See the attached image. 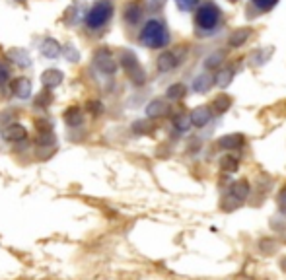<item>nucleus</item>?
Segmentation results:
<instances>
[{
    "label": "nucleus",
    "mask_w": 286,
    "mask_h": 280,
    "mask_svg": "<svg viewBox=\"0 0 286 280\" xmlns=\"http://www.w3.org/2000/svg\"><path fill=\"white\" fill-rule=\"evenodd\" d=\"M140 43L148 49H162L169 43V31L160 20H148L140 31Z\"/></svg>",
    "instance_id": "obj_1"
},
{
    "label": "nucleus",
    "mask_w": 286,
    "mask_h": 280,
    "mask_svg": "<svg viewBox=\"0 0 286 280\" xmlns=\"http://www.w3.org/2000/svg\"><path fill=\"white\" fill-rule=\"evenodd\" d=\"M218 24H220V10H218L212 2L203 4V6L197 10L195 26L201 33H212V31L216 30Z\"/></svg>",
    "instance_id": "obj_2"
},
{
    "label": "nucleus",
    "mask_w": 286,
    "mask_h": 280,
    "mask_svg": "<svg viewBox=\"0 0 286 280\" xmlns=\"http://www.w3.org/2000/svg\"><path fill=\"white\" fill-rule=\"evenodd\" d=\"M111 16H113V4L109 0H100L91 6L86 16V26L91 30H100L111 20Z\"/></svg>",
    "instance_id": "obj_3"
},
{
    "label": "nucleus",
    "mask_w": 286,
    "mask_h": 280,
    "mask_svg": "<svg viewBox=\"0 0 286 280\" xmlns=\"http://www.w3.org/2000/svg\"><path fill=\"white\" fill-rule=\"evenodd\" d=\"M247 195H249V183H247L245 179H241V181L234 183V185L230 187V191H228L226 199L222 201L220 208L230 212V210H234L236 207H240L241 203L247 199Z\"/></svg>",
    "instance_id": "obj_4"
},
{
    "label": "nucleus",
    "mask_w": 286,
    "mask_h": 280,
    "mask_svg": "<svg viewBox=\"0 0 286 280\" xmlns=\"http://www.w3.org/2000/svg\"><path fill=\"white\" fill-rule=\"evenodd\" d=\"M121 66L125 68V72L129 74V78H131L135 84H144V82H146V72L142 70L138 59H136L131 51H123V53H121Z\"/></svg>",
    "instance_id": "obj_5"
},
{
    "label": "nucleus",
    "mask_w": 286,
    "mask_h": 280,
    "mask_svg": "<svg viewBox=\"0 0 286 280\" xmlns=\"http://www.w3.org/2000/svg\"><path fill=\"white\" fill-rule=\"evenodd\" d=\"M93 64L104 74H113L117 70V62H115L113 55H111L107 49H100V51L93 55Z\"/></svg>",
    "instance_id": "obj_6"
},
{
    "label": "nucleus",
    "mask_w": 286,
    "mask_h": 280,
    "mask_svg": "<svg viewBox=\"0 0 286 280\" xmlns=\"http://www.w3.org/2000/svg\"><path fill=\"white\" fill-rule=\"evenodd\" d=\"M177 64H179V59H177V55H175L173 51H164V53L158 57V60H156V66H158L160 72H169V70H173Z\"/></svg>",
    "instance_id": "obj_7"
},
{
    "label": "nucleus",
    "mask_w": 286,
    "mask_h": 280,
    "mask_svg": "<svg viewBox=\"0 0 286 280\" xmlns=\"http://www.w3.org/2000/svg\"><path fill=\"white\" fill-rule=\"evenodd\" d=\"M189 119H191V125H193V127H199V129L205 127V125L212 119L211 107H197V109L191 111Z\"/></svg>",
    "instance_id": "obj_8"
},
{
    "label": "nucleus",
    "mask_w": 286,
    "mask_h": 280,
    "mask_svg": "<svg viewBox=\"0 0 286 280\" xmlns=\"http://www.w3.org/2000/svg\"><path fill=\"white\" fill-rule=\"evenodd\" d=\"M2 136H4V140H8V142H18V140H24V138L28 136V131H26L22 125L14 123V125H10V127L4 129Z\"/></svg>",
    "instance_id": "obj_9"
},
{
    "label": "nucleus",
    "mask_w": 286,
    "mask_h": 280,
    "mask_svg": "<svg viewBox=\"0 0 286 280\" xmlns=\"http://www.w3.org/2000/svg\"><path fill=\"white\" fill-rule=\"evenodd\" d=\"M12 91H14L20 100H28L31 96V82L28 78H24V76L16 78L14 82H12Z\"/></svg>",
    "instance_id": "obj_10"
},
{
    "label": "nucleus",
    "mask_w": 286,
    "mask_h": 280,
    "mask_svg": "<svg viewBox=\"0 0 286 280\" xmlns=\"http://www.w3.org/2000/svg\"><path fill=\"white\" fill-rule=\"evenodd\" d=\"M214 84H216V80L212 78L211 74H201V76H197L193 80V89L197 94H207Z\"/></svg>",
    "instance_id": "obj_11"
},
{
    "label": "nucleus",
    "mask_w": 286,
    "mask_h": 280,
    "mask_svg": "<svg viewBox=\"0 0 286 280\" xmlns=\"http://www.w3.org/2000/svg\"><path fill=\"white\" fill-rule=\"evenodd\" d=\"M41 82H43L45 88H57L60 82H62V72L55 70V68L45 70V72L41 74Z\"/></svg>",
    "instance_id": "obj_12"
},
{
    "label": "nucleus",
    "mask_w": 286,
    "mask_h": 280,
    "mask_svg": "<svg viewBox=\"0 0 286 280\" xmlns=\"http://www.w3.org/2000/svg\"><path fill=\"white\" fill-rule=\"evenodd\" d=\"M243 144V136L241 134H226L218 140V146L224 148V150H236Z\"/></svg>",
    "instance_id": "obj_13"
},
{
    "label": "nucleus",
    "mask_w": 286,
    "mask_h": 280,
    "mask_svg": "<svg viewBox=\"0 0 286 280\" xmlns=\"http://www.w3.org/2000/svg\"><path fill=\"white\" fill-rule=\"evenodd\" d=\"M41 53H43V57L47 59H55V57H59L60 53V45L59 41H55V39H45L43 43H41Z\"/></svg>",
    "instance_id": "obj_14"
},
{
    "label": "nucleus",
    "mask_w": 286,
    "mask_h": 280,
    "mask_svg": "<svg viewBox=\"0 0 286 280\" xmlns=\"http://www.w3.org/2000/svg\"><path fill=\"white\" fill-rule=\"evenodd\" d=\"M167 113V105L166 102H162V100H154V102H150L148 104V107H146V115L148 117H162V115H166Z\"/></svg>",
    "instance_id": "obj_15"
},
{
    "label": "nucleus",
    "mask_w": 286,
    "mask_h": 280,
    "mask_svg": "<svg viewBox=\"0 0 286 280\" xmlns=\"http://www.w3.org/2000/svg\"><path fill=\"white\" fill-rule=\"evenodd\" d=\"M238 167H240V160H238V156L228 154V156H224V158L220 160V169H222V171H226V173H234V171H238Z\"/></svg>",
    "instance_id": "obj_16"
},
{
    "label": "nucleus",
    "mask_w": 286,
    "mask_h": 280,
    "mask_svg": "<svg viewBox=\"0 0 286 280\" xmlns=\"http://www.w3.org/2000/svg\"><path fill=\"white\" fill-rule=\"evenodd\" d=\"M247 37H249V30L234 31V33L230 35V39H228V45H230V47H241V45L247 41Z\"/></svg>",
    "instance_id": "obj_17"
},
{
    "label": "nucleus",
    "mask_w": 286,
    "mask_h": 280,
    "mask_svg": "<svg viewBox=\"0 0 286 280\" xmlns=\"http://www.w3.org/2000/svg\"><path fill=\"white\" fill-rule=\"evenodd\" d=\"M140 16H142V10H140L138 4H129V6L125 8V20H127L129 24H136V22L140 20Z\"/></svg>",
    "instance_id": "obj_18"
},
{
    "label": "nucleus",
    "mask_w": 286,
    "mask_h": 280,
    "mask_svg": "<svg viewBox=\"0 0 286 280\" xmlns=\"http://www.w3.org/2000/svg\"><path fill=\"white\" fill-rule=\"evenodd\" d=\"M230 105H232V100L228 98L226 94H222V96H218L214 102H212V109H216V111H226V109H230Z\"/></svg>",
    "instance_id": "obj_19"
},
{
    "label": "nucleus",
    "mask_w": 286,
    "mask_h": 280,
    "mask_svg": "<svg viewBox=\"0 0 286 280\" xmlns=\"http://www.w3.org/2000/svg\"><path fill=\"white\" fill-rule=\"evenodd\" d=\"M232 78H234V68H224L222 72H218V76H216V84L226 88L228 84L232 82Z\"/></svg>",
    "instance_id": "obj_20"
},
{
    "label": "nucleus",
    "mask_w": 286,
    "mask_h": 280,
    "mask_svg": "<svg viewBox=\"0 0 286 280\" xmlns=\"http://www.w3.org/2000/svg\"><path fill=\"white\" fill-rule=\"evenodd\" d=\"M185 91H187V88L183 84H173L167 88V100H181L185 96Z\"/></svg>",
    "instance_id": "obj_21"
},
{
    "label": "nucleus",
    "mask_w": 286,
    "mask_h": 280,
    "mask_svg": "<svg viewBox=\"0 0 286 280\" xmlns=\"http://www.w3.org/2000/svg\"><path fill=\"white\" fill-rule=\"evenodd\" d=\"M64 119H66V123H68V125H80V123H82V115H80V109H78V107H70V109L66 111Z\"/></svg>",
    "instance_id": "obj_22"
},
{
    "label": "nucleus",
    "mask_w": 286,
    "mask_h": 280,
    "mask_svg": "<svg viewBox=\"0 0 286 280\" xmlns=\"http://www.w3.org/2000/svg\"><path fill=\"white\" fill-rule=\"evenodd\" d=\"M251 2H253V6H255L257 10H261V12H269V10H272L278 4V0H251Z\"/></svg>",
    "instance_id": "obj_23"
},
{
    "label": "nucleus",
    "mask_w": 286,
    "mask_h": 280,
    "mask_svg": "<svg viewBox=\"0 0 286 280\" xmlns=\"http://www.w3.org/2000/svg\"><path fill=\"white\" fill-rule=\"evenodd\" d=\"M10 57H12L20 66H30L31 64L30 57H28L24 51H10Z\"/></svg>",
    "instance_id": "obj_24"
},
{
    "label": "nucleus",
    "mask_w": 286,
    "mask_h": 280,
    "mask_svg": "<svg viewBox=\"0 0 286 280\" xmlns=\"http://www.w3.org/2000/svg\"><path fill=\"white\" fill-rule=\"evenodd\" d=\"M199 2H201V0H175L177 8L183 10V12H191V10H195L197 6H199Z\"/></svg>",
    "instance_id": "obj_25"
},
{
    "label": "nucleus",
    "mask_w": 286,
    "mask_h": 280,
    "mask_svg": "<svg viewBox=\"0 0 286 280\" xmlns=\"http://www.w3.org/2000/svg\"><path fill=\"white\" fill-rule=\"evenodd\" d=\"M173 125L179 129V131H187L189 129V125H191V119L189 117H177L173 121Z\"/></svg>",
    "instance_id": "obj_26"
},
{
    "label": "nucleus",
    "mask_w": 286,
    "mask_h": 280,
    "mask_svg": "<svg viewBox=\"0 0 286 280\" xmlns=\"http://www.w3.org/2000/svg\"><path fill=\"white\" fill-rule=\"evenodd\" d=\"M220 60H222V55H220V53L212 55V57H209V59L205 60V68H214V66H218Z\"/></svg>",
    "instance_id": "obj_27"
},
{
    "label": "nucleus",
    "mask_w": 286,
    "mask_h": 280,
    "mask_svg": "<svg viewBox=\"0 0 286 280\" xmlns=\"http://www.w3.org/2000/svg\"><path fill=\"white\" fill-rule=\"evenodd\" d=\"M8 78H10V72H8V68L0 64V86H4V84L8 82Z\"/></svg>",
    "instance_id": "obj_28"
},
{
    "label": "nucleus",
    "mask_w": 286,
    "mask_h": 280,
    "mask_svg": "<svg viewBox=\"0 0 286 280\" xmlns=\"http://www.w3.org/2000/svg\"><path fill=\"white\" fill-rule=\"evenodd\" d=\"M164 2H166V0H148L146 4H148V8H150L152 12H156V10H160V8L164 6Z\"/></svg>",
    "instance_id": "obj_29"
},
{
    "label": "nucleus",
    "mask_w": 286,
    "mask_h": 280,
    "mask_svg": "<svg viewBox=\"0 0 286 280\" xmlns=\"http://www.w3.org/2000/svg\"><path fill=\"white\" fill-rule=\"evenodd\" d=\"M278 207H280V210H284L286 212V189L280 191V197H278Z\"/></svg>",
    "instance_id": "obj_30"
},
{
    "label": "nucleus",
    "mask_w": 286,
    "mask_h": 280,
    "mask_svg": "<svg viewBox=\"0 0 286 280\" xmlns=\"http://www.w3.org/2000/svg\"><path fill=\"white\" fill-rule=\"evenodd\" d=\"M66 57H68V60H78V53L72 51V47H70V45L66 47Z\"/></svg>",
    "instance_id": "obj_31"
},
{
    "label": "nucleus",
    "mask_w": 286,
    "mask_h": 280,
    "mask_svg": "<svg viewBox=\"0 0 286 280\" xmlns=\"http://www.w3.org/2000/svg\"><path fill=\"white\" fill-rule=\"evenodd\" d=\"M230 2H236V0H230Z\"/></svg>",
    "instance_id": "obj_32"
}]
</instances>
